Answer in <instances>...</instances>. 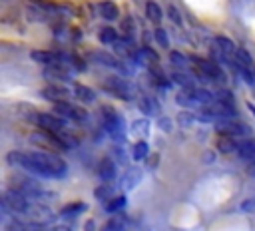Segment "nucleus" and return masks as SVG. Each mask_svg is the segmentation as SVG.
<instances>
[{
    "label": "nucleus",
    "instance_id": "obj_31",
    "mask_svg": "<svg viewBox=\"0 0 255 231\" xmlns=\"http://www.w3.org/2000/svg\"><path fill=\"white\" fill-rule=\"evenodd\" d=\"M126 205H128V199H126L124 195H116L114 199H110V201L106 203V211H108L110 215H118V213H124Z\"/></svg>",
    "mask_w": 255,
    "mask_h": 231
},
{
    "label": "nucleus",
    "instance_id": "obj_35",
    "mask_svg": "<svg viewBox=\"0 0 255 231\" xmlns=\"http://www.w3.org/2000/svg\"><path fill=\"white\" fill-rule=\"evenodd\" d=\"M131 133L143 139V137L149 133V119H147V117H139V119H135V121L131 123Z\"/></svg>",
    "mask_w": 255,
    "mask_h": 231
},
{
    "label": "nucleus",
    "instance_id": "obj_5",
    "mask_svg": "<svg viewBox=\"0 0 255 231\" xmlns=\"http://www.w3.org/2000/svg\"><path fill=\"white\" fill-rule=\"evenodd\" d=\"M215 129L219 135H229V137H235V139H245V137H251V127L243 121H239L237 117L233 119H219L215 121Z\"/></svg>",
    "mask_w": 255,
    "mask_h": 231
},
{
    "label": "nucleus",
    "instance_id": "obj_3",
    "mask_svg": "<svg viewBox=\"0 0 255 231\" xmlns=\"http://www.w3.org/2000/svg\"><path fill=\"white\" fill-rule=\"evenodd\" d=\"M191 64H193V74H195L197 78L207 80V82L225 84V74H223V68H219V64H217V62L193 56V58H191Z\"/></svg>",
    "mask_w": 255,
    "mask_h": 231
},
{
    "label": "nucleus",
    "instance_id": "obj_39",
    "mask_svg": "<svg viewBox=\"0 0 255 231\" xmlns=\"http://www.w3.org/2000/svg\"><path fill=\"white\" fill-rule=\"evenodd\" d=\"M167 16H169V20H171L175 26H181V24H183V16H181V12H179L173 4L167 6Z\"/></svg>",
    "mask_w": 255,
    "mask_h": 231
},
{
    "label": "nucleus",
    "instance_id": "obj_33",
    "mask_svg": "<svg viewBox=\"0 0 255 231\" xmlns=\"http://www.w3.org/2000/svg\"><path fill=\"white\" fill-rule=\"evenodd\" d=\"M149 155V145H147V141L145 139H137L135 143H133V147H131V157L135 159V161H141V159H145Z\"/></svg>",
    "mask_w": 255,
    "mask_h": 231
},
{
    "label": "nucleus",
    "instance_id": "obj_44",
    "mask_svg": "<svg viewBox=\"0 0 255 231\" xmlns=\"http://www.w3.org/2000/svg\"><path fill=\"white\" fill-rule=\"evenodd\" d=\"M157 123H159V127H161L165 133H169V131L173 129V121H171L169 117H165V116H163V117H159V121H157Z\"/></svg>",
    "mask_w": 255,
    "mask_h": 231
},
{
    "label": "nucleus",
    "instance_id": "obj_19",
    "mask_svg": "<svg viewBox=\"0 0 255 231\" xmlns=\"http://www.w3.org/2000/svg\"><path fill=\"white\" fill-rule=\"evenodd\" d=\"M139 179H141V171H139L137 167H128V169L124 171V175H122L120 185H122L124 191H131V189L139 183Z\"/></svg>",
    "mask_w": 255,
    "mask_h": 231
},
{
    "label": "nucleus",
    "instance_id": "obj_43",
    "mask_svg": "<svg viewBox=\"0 0 255 231\" xmlns=\"http://www.w3.org/2000/svg\"><path fill=\"white\" fill-rule=\"evenodd\" d=\"M177 119H179V123H183V125H191L193 119H197V116H193V114H189V112H181V114L177 116Z\"/></svg>",
    "mask_w": 255,
    "mask_h": 231
},
{
    "label": "nucleus",
    "instance_id": "obj_9",
    "mask_svg": "<svg viewBox=\"0 0 255 231\" xmlns=\"http://www.w3.org/2000/svg\"><path fill=\"white\" fill-rule=\"evenodd\" d=\"M28 221L32 223H38V225H50V221L54 219V213L50 211V207L42 201H32L28 211L24 213Z\"/></svg>",
    "mask_w": 255,
    "mask_h": 231
},
{
    "label": "nucleus",
    "instance_id": "obj_46",
    "mask_svg": "<svg viewBox=\"0 0 255 231\" xmlns=\"http://www.w3.org/2000/svg\"><path fill=\"white\" fill-rule=\"evenodd\" d=\"M116 163H122V165H128V157H126V153L122 151V147H116Z\"/></svg>",
    "mask_w": 255,
    "mask_h": 231
},
{
    "label": "nucleus",
    "instance_id": "obj_13",
    "mask_svg": "<svg viewBox=\"0 0 255 231\" xmlns=\"http://www.w3.org/2000/svg\"><path fill=\"white\" fill-rule=\"evenodd\" d=\"M30 58L38 64H44V66H52V64H64L70 60V56H64L62 52H56V50H34L30 54Z\"/></svg>",
    "mask_w": 255,
    "mask_h": 231
},
{
    "label": "nucleus",
    "instance_id": "obj_21",
    "mask_svg": "<svg viewBox=\"0 0 255 231\" xmlns=\"http://www.w3.org/2000/svg\"><path fill=\"white\" fill-rule=\"evenodd\" d=\"M173 84H177L179 88H195V78L191 76V72L187 70H175L171 72V78H169Z\"/></svg>",
    "mask_w": 255,
    "mask_h": 231
},
{
    "label": "nucleus",
    "instance_id": "obj_28",
    "mask_svg": "<svg viewBox=\"0 0 255 231\" xmlns=\"http://www.w3.org/2000/svg\"><path fill=\"white\" fill-rule=\"evenodd\" d=\"M94 197H96L98 201H102L104 205H106L110 199H114V197H116V193H114L112 183H100V185L94 189Z\"/></svg>",
    "mask_w": 255,
    "mask_h": 231
},
{
    "label": "nucleus",
    "instance_id": "obj_11",
    "mask_svg": "<svg viewBox=\"0 0 255 231\" xmlns=\"http://www.w3.org/2000/svg\"><path fill=\"white\" fill-rule=\"evenodd\" d=\"M90 60H94L96 64H102V66H106V68H112V70H118L120 74H126L128 72V68H126V64L120 60V58H116L112 52H104V50H94V52H90Z\"/></svg>",
    "mask_w": 255,
    "mask_h": 231
},
{
    "label": "nucleus",
    "instance_id": "obj_12",
    "mask_svg": "<svg viewBox=\"0 0 255 231\" xmlns=\"http://www.w3.org/2000/svg\"><path fill=\"white\" fill-rule=\"evenodd\" d=\"M36 125H38L40 129H46V131H54V133H58V131L66 129V119H64L62 116H58L56 112H54V114L40 112Z\"/></svg>",
    "mask_w": 255,
    "mask_h": 231
},
{
    "label": "nucleus",
    "instance_id": "obj_10",
    "mask_svg": "<svg viewBox=\"0 0 255 231\" xmlns=\"http://www.w3.org/2000/svg\"><path fill=\"white\" fill-rule=\"evenodd\" d=\"M104 88H106L110 94H114V96H118L120 100H124V102L131 100V86H129V82L124 80L122 76H110V78H106Z\"/></svg>",
    "mask_w": 255,
    "mask_h": 231
},
{
    "label": "nucleus",
    "instance_id": "obj_20",
    "mask_svg": "<svg viewBox=\"0 0 255 231\" xmlns=\"http://www.w3.org/2000/svg\"><path fill=\"white\" fill-rule=\"evenodd\" d=\"M74 98H76L80 104H84V106L96 104V100H98L96 92H94L92 88H88V86H82V84L74 86Z\"/></svg>",
    "mask_w": 255,
    "mask_h": 231
},
{
    "label": "nucleus",
    "instance_id": "obj_23",
    "mask_svg": "<svg viewBox=\"0 0 255 231\" xmlns=\"http://www.w3.org/2000/svg\"><path fill=\"white\" fill-rule=\"evenodd\" d=\"M128 217L124 213H118V215H112V219L106 221V225L102 227V231H128Z\"/></svg>",
    "mask_w": 255,
    "mask_h": 231
},
{
    "label": "nucleus",
    "instance_id": "obj_38",
    "mask_svg": "<svg viewBox=\"0 0 255 231\" xmlns=\"http://www.w3.org/2000/svg\"><path fill=\"white\" fill-rule=\"evenodd\" d=\"M237 64H243V66H253V60H251V56H249V52L245 50V48H237V52H235V58H233Z\"/></svg>",
    "mask_w": 255,
    "mask_h": 231
},
{
    "label": "nucleus",
    "instance_id": "obj_48",
    "mask_svg": "<svg viewBox=\"0 0 255 231\" xmlns=\"http://www.w3.org/2000/svg\"><path fill=\"white\" fill-rule=\"evenodd\" d=\"M247 173H249V175H255V161H249V165H247Z\"/></svg>",
    "mask_w": 255,
    "mask_h": 231
},
{
    "label": "nucleus",
    "instance_id": "obj_26",
    "mask_svg": "<svg viewBox=\"0 0 255 231\" xmlns=\"http://www.w3.org/2000/svg\"><path fill=\"white\" fill-rule=\"evenodd\" d=\"M239 141L241 139H235V137H229V135H219L217 137V147H219L221 153H237Z\"/></svg>",
    "mask_w": 255,
    "mask_h": 231
},
{
    "label": "nucleus",
    "instance_id": "obj_41",
    "mask_svg": "<svg viewBox=\"0 0 255 231\" xmlns=\"http://www.w3.org/2000/svg\"><path fill=\"white\" fill-rule=\"evenodd\" d=\"M153 36H155V42L161 46V48H167L169 46V38H167V32L163 28H155L153 30Z\"/></svg>",
    "mask_w": 255,
    "mask_h": 231
},
{
    "label": "nucleus",
    "instance_id": "obj_17",
    "mask_svg": "<svg viewBox=\"0 0 255 231\" xmlns=\"http://www.w3.org/2000/svg\"><path fill=\"white\" fill-rule=\"evenodd\" d=\"M98 14H100L104 20L112 22V20H118V18H120V8H118V4L112 2V0H102V2H98Z\"/></svg>",
    "mask_w": 255,
    "mask_h": 231
},
{
    "label": "nucleus",
    "instance_id": "obj_34",
    "mask_svg": "<svg viewBox=\"0 0 255 231\" xmlns=\"http://www.w3.org/2000/svg\"><path fill=\"white\" fill-rule=\"evenodd\" d=\"M169 62H171V66H173L175 70H187V66L191 64V60L185 58V56H183L181 52H177V50L169 52Z\"/></svg>",
    "mask_w": 255,
    "mask_h": 231
},
{
    "label": "nucleus",
    "instance_id": "obj_27",
    "mask_svg": "<svg viewBox=\"0 0 255 231\" xmlns=\"http://www.w3.org/2000/svg\"><path fill=\"white\" fill-rule=\"evenodd\" d=\"M161 16H163V12H161L159 4H157L155 0H147V2H145V18H147L151 24H159V22H161Z\"/></svg>",
    "mask_w": 255,
    "mask_h": 231
},
{
    "label": "nucleus",
    "instance_id": "obj_45",
    "mask_svg": "<svg viewBox=\"0 0 255 231\" xmlns=\"http://www.w3.org/2000/svg\"><path fill=\"white\" fill-rule=\"evenodd\" d=\"M42 231H72V227H68V225H56V223H50V225H46Z\"/></svg>",
    "mask_w": 255,
    "mask_h": 231
},
{
    "label": "nucleus",
    "instance_id": "obj_32",
    "mask_svg": "<svg viewBox=\"0 0 255 231\" xmlns=\"http://www.w3.org/2000/svg\"><path fill=\"white\" fill-rule=\"evenodd\" d=\"M120 38H122V36H120V34H118V30H116V28H112V26H104V28L100 30V42H102V44H106V46H114Z\"/></svg>",
    "mask_w": 255,
    "mask_h": 231
},
{
    "label": "nucleus",
    "instance_id": "obj_49",
    "mask_svg": "<svg viewBox=\"0 0 255 231\" xmlns=\"http://www.w3.org/2000/svg\"><path fill=\"white\" fill-rule=\"evenodd\" d=\"M86 231H94V221H86Z\"/></svg>",
    "mask_w": 255,
    "mask_h": 231
},
{
    "label": "nucleus",
    "instance_id": "obj_14",
    "mask_svg": "<svg viewBox=\"0 0 255 231\" xmlns=\"http://www.w3.org/2000/svg\"><path fill=\"white\" fill-rule=\"evenodd\" d=\"M42 76L48 80V82H56V84H60V82H70L72 80V72L68 70V66L66 64H52V66H46L44 70H42Z\"/></svg>",
    "mask_w": 255,
    "mask_h": 231
},
{
    "label": "nucleus",
    "instance_id": "obj_37",
    "mask_svg": "<svg viewBox=\"0 0 255 231\" xmlns=\"http://www.w3.org/2000/svg\"><path fill=\"white\" fill-rule=\"evenodd\" d=\"M122 32H124V36L133 38V34H135V22H133L131 16H126V18L122 20Z\"/></svg>",
    "mask_w": 255,
    "mask_h": 231
},
{
    "label": "nucleus",
    "instance_id": "obj_29",
    "mask_svg": "<svg viewBox=\"0 0 255 231\" xmlns=\"http://www.w3.org/2000/svg\"><path fill=\"white\" fill-rule=\"evenodd\" d=\"M137 108H139V112H141L143 116H155V114H157V104H155V100L149 98V96H141V98L137 100Z\"/></svg>",
    "mask_w": 255,
    "mask_h": 231
},
{
    "label": "nucleus",
    "instance_id": "obj_25",
    "mask_svg": "<svg viewBox=\"0 0 255 231\" xmlns=\"http://www.w3.org/2000/svg\"><path fill=\"white\" fill-rule=\"evenodd\" d=\"M215 46L223 52V56H225V58H229V60H233V58H235L237 46H235V44H233V40H229L227 36H217V38H215Z\"/></svg>",
    "mask_w": 255,
    "mask_h": 231
},
{
    "label": "nucleus",
    "instance_id": "obj_6",
    "mask_svg": "<svg viewBox=\"0 0 255 231\" xmlns=\"http://www.w3.org/2000/svg\"><path fill=\"white\" fill-rule=\"evenodd\" d=\"M30 141H32L34 145H38V147H46V151H48V149H68V145L62 141V137H60L58 133L46 131V129H40V131L32 133Z\"/></svg>",
    "mask_w": 255,
    "mask_h": 231
},
{
    "label": "nucleus",
    "instance_id": "obj_24",
    "mask_svg": "<svg viewBox=\"0 0 255 231\" xmlns=\"http://www.w3.org/2000/svg\"><path fill=\"white\" fill-rule=\"evenodd\" d=\"M88 209V205L84 201H72V203H66L60 211V217L64 219H72V217H78L80 213H84Z\"/></svg>",
    "mask_w": 255,
    "mask_h": 231
},
{
    "label": "nucleus",
    "instance_id": "obj_40",
    "mask_svg": "<svg viewBox=\"0 0 255 231\" xmlns=\"http://www.w3.org/2000/svg\"><path fill=\"white\" fill-rule=\"evenodd\" d=\"M215 102H221V104H227V106H233V108H235V104H233V94H231L229 90H219V92L215 94Z\"/></svg>",
    "mask_w": 255,
    "mask_h": 231
},
{
    "label": "nucleus",
    "instance_id": "obj_22",
    "mask_svg": "<svg viewBox=\"0 0 255 231\" xmlns=\"http://www.w3.org/2000/svg\"><path fill=\"white\" fill-rule=\"evenodd\" d=\"M237 155L245 161H255V137H245L239 141Z\"/></svg>",
    "mask_w": 255,
    "mask_h": 231
},
{
    "label": "nucleus",
    "instance_id": "obj_4",
    "mask_svg": "<svg viewBox=\"0 0 255 231\" xmlns=\"http://www.w3.org/2000/svg\"><path fill=\"white\" fill-rule=\"evenodd\" d=\"M30 203H32V199L28 195H24L22 191L14 189V187H8L2 195V209L6 213L10 211V213H16V215H24L28 211Z\"/></svg>",
    "mask_w": 255,
    "mask_h": 231
},
{
    "label": "nucleus",
    "instance_id": "obj_16",
    "mask_svg": "<svg viewBox=\"0 0 255 231\" xmlns=\"http://www.w3.org/2000/svg\"><path fill=\"white\" fill-rule=\"evenodd\" d=\"M175 102L181 106V108H195V106H201L199 104V96H197V86L195 88H181L177 94H175Z\"/></svg>",
    "mask_w": 255,
    "mask_h": 231
},
{
    "label": "nucleus",
    "instance_id": "obj_7",
    "mask_svg": "<svg viewBox=\"0 0 255 231\" xmlns=\"http://www.w3.org/2000/svg\"><path fill=\"white\" fill-rule=\"evenodd\" d=\"M54 112H56L58 116H62L64 119H72V121H78V123L88 121V112H86L82 106L72 104V102L54 104Z\"/></svg>",
    "mask_w": 255,
    "mask_h": 231
},
{
    "label": "nucleus",
    "instance_id": "obj_15",
    "mask_svg": "<svg viewBox=\"0 0 255 231\" xmlns=\"http://www.w3.org/2000/svg\"><path fill=\"white\" fill-rule=\"evenodd\" d=\"M116 159L114 157H102L98 163V177L102 183H112V179H116Z\"/></svg>",
    "mask_w": 255,
    "mask_h": 231
},
{
    "label": "nucleus",
    "instance_id": "obj_18",
    "mask_svg": "<svg viewBox=\"0 0 255 231\" xmlns=\"http://www.w3.org/2000/svg\"><path fill=\"white\" fill-rule=\"evenodd\" d=\"M114 50H116L120 56L133 58V60H137V52H139V50L133 48V42H131V38H128V36H122V38L114 44Z\"/></svg>",
    "mask_w": 255,
    "mask_h": 231
},
{
    "label": "nucleus",
    "instance_id": "obj_50",
    "mask_svg": "<svg viewBox=\"0 0 255 231\" xmlns=\"http://www.w3.org/2000/svg\"><path fill=\"white\" fill-rule=\"evenodd\" d=\"M249 110H251V112L255 114V106H253V104H249Z\"/></svg>",
    "mask_w": 255,
    "mask_h": 231
},
{
    "label": "nucleus",
    "instance_id": "obj_36",
    "mask_svg": "<svg viewBox=\"0 0 255 231\" xmlns=\"http://www.w3.org/2000/svg\"><path fill=\"white\" fill-rule=\"evenodd\" d=\"M137 60L139 62H149V64H157V60H159V56H157V52H153V48H149V46H143L139 52H137Z\"/></svg>",
    "mask_w": 255,
    "mask_h": 231
},
{
    "label": "nucleus",
    "instance_id": "obj_42",
    "mask_svg": "<svg viewBox=\"0 0 255 231\" xmlns=\"http://www.w3.org/2000/svg\"><path fill=\"white\" fill-rule=\"evenodd\" d=\"M68 64H72L74 70H78V72H84V70H86V62H84L82 58H78V56H70Z\"/></svg>",
    "mask_w": 255,
    "mask_h": 231
},
{
    "label": "nucleus",
    "instance_id": "obj_30",
    "mask_svg": "<svg viewBox=\"0 0 255 231\" xmlns=\"http://www.w3.org/2000/svg\"><path fill=\"white\" fill-rule=\"evenodd\" d=\"M16 112H18V116H20L22 119L32 121V123H36V121H38V116H40V112H38L34 106H28V104H20V106H16Z\"/></svg>",
    "mask_w": 255,
    "mask_h": 231
},
{
    "label": "nucleus",
    "instance_id": "obj_47",
    "mask_svg": "<svg viewBox=\"0 0 255 231\" xmlns=\"http://www.w3.org/2000/svg\"><path fill=\"white\" fill-rule=\"evenodd\" d=\"M241 209L247 211V213H255V199H247V201H243Z\"/></svg>",
    "mask_w": 255,
    "mask_h": 231
},
{
    "label": "nucleus",
    "instance_id": "obj_1",
    "mask_svg": "<svg viewBox=\"0 0 255 231\" xmlns=\"http://www.w3.org/2000/svg\"><path fill=\"white\" fill-rule=\"evenodd\" d=\"M6 161L12 167H22L28 173L60 179L68 173L66 161L52 151H8Z\"/></svg>",
    "mask_w": 255,
    "mask_h": 231
},
{
    "label": "nucleus",
    "instance_id": "obj_8",
    "mask_svg": "<svg viewBox=\"0 0 255 231\" xmlns=\"http://www.w3.org/2000/svg\"><path fill=\"white\" fill-rule=\"evenodd\" d=\"M40 96L52 104H62V102H70V96H74V90L66 88L64 84H48L40 90Z\"/></svg>",
    "mask_w": 255,
    "mask_h": 231
},
{
    "label": "nucleus",
    "instance_id": "obj_2",
    "mask_svg": "<svg viewBox=\"0 0 255 231\" xmlns=\"http://www.w3.org/2000/svg\"><path fill=\"white\" fill-rule=\"evenodd\" d=\"M100 114H102V125L112 135V139H116L118 143L124 141L126 139V127H124V121H122V116L118 114V110L112 106H102Z\"/></svg>",
    "mask_w": 255,
    "mask_h": 231
}]
</instances>
